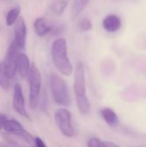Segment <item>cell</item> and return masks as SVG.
Instances as JSON below:
<instances>
[{
    "mask_svg": "<svg viewBox=\"0 0 146 147\" xmlns=\"http://www.w3.org/2000/svg\"><path fill=\"white\" fill-rule=\"evenodd\" d=\"M52 59L54 67L63 76L69 77L73 71V65L68 57L67 42L64 38L56 39L51 47Z\"/></svg>",
    "mask_w": 146,
    "mask_h": 147,
    "instance_id": "1",
    "label": "cell"
},
{
    "mask_svg": "<svg viewBox=\"0 0 146 147\" xmlns=\"http://www.w3.org/2000/svg\"><path fill=\"white\" fill-rule=\"evenodd\" d=\"M49 88L52 100L59 106L68 107L71 103V96L66 82L57 73L49 76Z\"/></svg>",
    "mask_w": 146,
    "mask_h": 147,
    "instance_id": "2",
    "label": "cell"
},
{
    "mask_svg": "<svg viewBox=\"0 0 146 147\" xmlns=\"http://www.w3.org/2000/svg\"><path fill=\"white\" fill-rule=\"evenodd\" d=\"M29 83V108L35 109L39 103L41 90V75L35 64H33L28 74Z\"/></svg>",
    "mask_w": 146,
    "mask_h": 147,
    "instance_id": "3",
    "label": "cell"
},
{
    "mask_svg": "<svg viewBox=\"0 0 146 147\" xmlns=\"http://www.w3.org/2000/svg\"><path fill=\"white\" fill-rule=\"evenodd\" d=\"M55 122L63 135L71 138L76 134L71 121V114L65 108H59L54 112Z\"/></svg>",
    "mask_w": 146,
    "mask_h": 147,
    "instance_id": "4",
    "label": "cell"
},
{
    "mask_svg": "<svg viewBox=\"0 0 146 147\" xmlns=\"http://www.w3.org/2000/svg\"><path fill=\"white\" fill-rule=\"evenodd\" d=\"M19 53H20V49L13 40L9 46L3 61L2 62L4 71L10 80L15 78L16 73V64H17V59Z\"/></svg>",
    "mask_w": 146,
    "mask_h": 147,
    "instance_id": "5",
    "label": "cell"
},
{
    "mask_svg": "<svg viewBox=\"0 0 146 147\" xmlns=\"http://www.w3.org/2000/svg\"><path fill=\"white\" fill-rule=\"evenodd\" d=\"M74 72V83L73 90L77 97H81L86 95V81H85V71L84 65L82 61L77 62Z\"/></svg>",
    "mask_w": 146,
    "mask_h": 147,
    "instance_id": "6",
    "label": "cell"
},
{
    "mask_svg": "<svg viewBox=\"0 0 146 147\" xmlns=\"http://www.w3.org/2000/svg\"><path fill=\"white\" fill-rule=\"evenodd\" d=\"M12 106L14 110L21 116L29 119V115L27 112L25 106V99L22 92V89L19 84H15L14 86L13 98H12Z\"/></svg>",
    "mask_w": 146,
    "mask_h": 147,
    "instance_id": "7",
    "label": "cell"
},
{
    "mask_svg": "<svg viewBox=\"0 0 146 147\" xmlns=\"http://www.w3.org/2000/svg\"><path fill=\"white\" fill-rule=\"evenodd\" d=\"M14 33L15 39L14 42L18 47V48L24 49L26 47V40H27V27L25 21L22 17H19L17 21L14 24Z\"/></svg>",
    "mask_w": 146,
    "mask_h": 147,
    "instance_id": "8",
    "label": "cell"
},
{
    "mask_svg": "<svg viewBox=\"0 0 146 147\" xmlns=\"http://www.w3.org/2000/svg\"><path fill=\"white\" fill-rule=\"evenodd\" d=\"M31 65L28 57L23 53H20L17 59L16 64V72L22 78H26L30 71Z\"/></svg>",
    "mask_w": 146,
    "mask_h": 147,
    "instance_id": "9",
    "label": "cell"
},
{
    "mask_svg": "<svg viewBox=\"0 0 146 147\" xmlns=\"http://www.w3.org/2000/svg\"><path fill=\"white\" fill-rule=\"evenodd\" d=\"M103 28L110 33L117 32L121 28V20L120 18L114 14L108 15L102 21Z\"/></svg>",
    "mask_w": 146,
    "mask_h": 147,
    "instance_id": "10",
    "label": "cell"
},
{
    "mask_svg": "<svg viewBox=\"0 0 146 147\" xmlns=\"http://www.w3.org/2000/svg\"><path fill=\"white\" fill-rule=\"evenodd\" d=\"M34 28L36 34L40 37H43L47 34H50L52 30V26L49 25L43 17H39L34 21Z\"/></svg>",
    "mask_w": 146,
    "mask_h": 147,
    "instance_id": "11",
    "label": "cell"
},
{
    "mask_svg": "<svg viewBox=\"0 0 146 147\" xmlns=\"http://www.w3.org/2000/svg\"><path fill=\"white\" fill-rule=\"evenodd\" d=\"M101 115L104 121L110 127H114L119 124V117L114 110L110 108H104L101 110Z\"/></svg>",
    "mask_w": 146,
    "mask_h": 147,
    "instance_id": "12",
    "label": "cell"
},
{
    "mask_svg": "<svg viewBox=\"0 0 146 147\" xmlns=\"http://www.w3.org/2000/svg\"><path fill=\"white\" fill-rule=\"evenodd\" d=\"M3 128L4 129L5 132H7L8 134H13V135H15V134H17L20 132L24 130L22 125L18 121L12 120V119L11 120L4 119L3 120Z\"/></svg>",
    "mask_w": 146,
    "mask_h": 147,
    "instance_id": "13",
    "label": "cell"
},
{
    "mask_svg": "<svg viewBox=\"0 0 146 147\" xmlns=\"http://www.w3.org/2000/svg\"><path fill=\"white\" fill-rule=\"evenodd\" d=\"M76 102H77V109H78V110L80 111L81 114L86 115L90 111V102H89L87 96H81V97H77Z\"/></svg>",
    "mask_w": 146,
    "mask_h": 147,
    "instance_id": "14",
    "label": "cell"
},
{
    "mask_svg": "<svg viewBox=\"0 0 146 147\" xmlns=\"http://www.w3.org/2000/svg\"><path fill=\"white\" fill-rule=\"evenodd\" d=\"M20 12H21V9L20 7H14L12 9H10L7 15H6V19H5V22H6V25L10 27L12 25L15 24V22L17 21V19L20 17Z\"/></svg>",
    "mask_w": 146,
    "mask_h": 147,
    "instance_id": "15",
    "label": "cell"
},
{
    "mask_svg": "<svg viewBox=\"0 0 146 147\" xmlns=\"http://www.w3.org/2000/svg\"><path fill=\"white\" fill-rule=\"evenodd\" d=\"M89 2V0H74L73 5H72V9H71L72 16L74 18L77 17L83 10V9L87 6Z\"/></svg>",
    "mask_w": 146,
    "mask_h": 147,
    "instance_id": "16",
    "label": "cell"
},
{
    "mask_svg": "<svg viewBox=\"0 0 146 147\" xmlns=\"http://www.w3.org/2000/svg\"><path fill=\"white\" fill-rule=\"evenodd\" d=\"M67 5L68 2L66 0H59L52 4L51 9L54 14H56L57 16H61L64 13L65 9H66Z\"/></svg>",
    "mask_w": 146,
    "mask_h": 147,
    "instance_id": "17",
    "label": "cell"
},
{
    "mask_svg": "<svg viewBox=\"0 0 146 147\" xmlns=\"http://www.w3.org/2000/svg\"><path fill=\"white\" fill-rule=\"evenodd\" d=\"M9 86H10V79L8 78V76L4 71L3 63L0 62V87L7 90L9 89Z\"/></svg>",
    "mask_w": 146,
    "mask_h": 147,
    "instance_id": "18",
    "label": "cell"
},
{
    "mask_svg": "<svg viewBox=\"0 0 146 147\" xmlns=\"http://www.w3.org/2000/svg\"><path fill=\"white\" fill-rule=\"evenodd\" d=\"M79 28L82 31H89L92 28V22L89 19L84 18L79 22Z\"/></svg>",
    "mask_w": 146,
    "mask_h": 147,
    "instance_id": "19",
    "label": "cell"
},
{
    "mask_svg": "<svg viewBox=\"0 0 146 147\" xmlns=\"http://www.w3.org/2000/svg\"><path fill=\"white\" fill-rule=\"evenodd\" d=\"M87 146L88 147H103V141L97 138H92L88 141Z\"/></svg>",
    "mask_w": 146,
    "mask_h": 147,
    "instance_id": "20",
    "label": "cell"
},
{
    "mask_svg": "<svg viewBox=\"0 0 146 147\" xmlns=\"http://www.w3.org/2000/svg\"><path fill=\"white\" fill-rule=\"evenodd\" d=\"M35 147H46V143L43 141L42 139H40V137H35L34 138V142Z\"/></svg>",
    "mask_w": 146,
    "mask_h": 147,
    "instance_id": "21",
    "label": "cell"
},
{
    "mask_svg": "<svg viewBox=\"0 0 146 147\" xmlns=\"http://www.w3.org/2000/svg\"><path fill=\"white\" fill-rule=\"evenodd\" d=\"M103 147H120L117 144L110 141H103Z\"/></svg>",
    "mask_w": 146,
    "mask_h": 147,
    "instance_id": "22",
    "label": "cell"
},
{
    "mask_svg": "<svg viewBox=\"0 0 146 147\" xmlns=\"http://www.w3.org/2000/svg\"><path fill=\"white\" fill-rule=\"evenodd\" d=\"M3 120H4V118L0 115V130L3 128Z\"/></svg>",
    "mask_w": 146,
    "mask_h": 147,
    "instance_id": "23",
    "label": "cell"
},
{
    "mask_svg": "<svg viewBox=\"0 0 146 147\" xmlns=\"http://www.w3.org/2000/svg\"><path fill=\"white\" fill-rule=\"evenodd\" d=\"M21 147H28V146H21ZM29 147H31V146H29Z\"/></svg>",
    "mask_w": 146,
    "mask_h": 147,
    "instance_id": "24",
    "label": "cell"
}]
</instances>
